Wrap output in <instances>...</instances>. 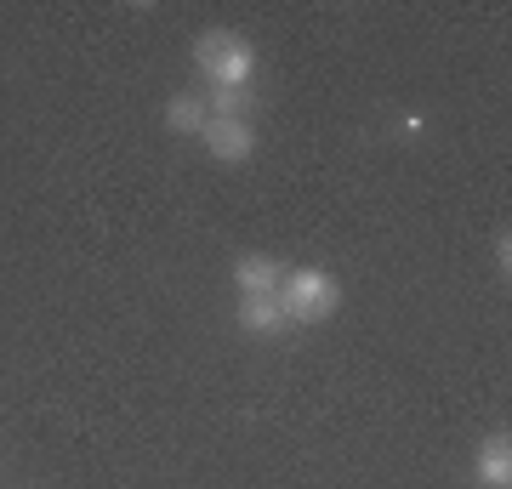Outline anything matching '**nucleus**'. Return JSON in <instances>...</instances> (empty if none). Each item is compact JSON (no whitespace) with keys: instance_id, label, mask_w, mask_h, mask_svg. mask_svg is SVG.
I'll list each match as a JSON object with an SVG mask.
<instances>
[{"instance_id":"nucleus-1","label":"nucleus","mask_w":512,"mask_h":489,"mask_svg":"<svg viewBox=\"0 0 512 489\" xmlns=\"http://www.w3.org/2000/svg\"><path fill=\"white\" fill-rule=\"evenodd\" d=\"M194 69L211 80V86H234V91H251L256 80V46L239 29H205L194 40Z\"/></svg>"},{"instance_id":"nucleus-2","label":"nucleus","mask_w":512,"mask_h":489,"mask_svg":"<svg viewBox=\"0 0 512 489\" xmlns=\"http://www.w3.org/2000/svg\"><path fill=\"white\" fill-rule=\"evenodd\" d=\"M279 308H285L291 325H325V319H336V308H342V285H336V273H325V268H285Z\"/></svg>"},{"instance_id":"nucleus-3","label":"nucleus","mask_w":512,"mask_h":489,"mask_svg":"<svg viewBox=\"0 0 512 489\" xmlns=\"http://www.w3.org/2000/svg\"><path fill=\"white\" fill-rule=\"evenodd\" d=\"M200 143L217 165H245L256 154V126L251 120H205Z\"/></svg>"},{"instance_id":"nucleus-4","label":"nucleus","mask_w":512,"mask_h":489,"mask_svg":"<svg viewBox=\"0 0 512 489\" xmlns=\"http://www.w3.org/2000/svg\"><path fill=\"white\" fill-rule=\"evenodd\" d=\"M234 285L239 296H279V285H285V262L268 251H245L234 262Z\"/></svg>"},{"instance_id":"nucleus-5","label":"nucleus","mask_w":512,"mask_h":489,"mask_svg":"<svg viewBox=\"0 0 512 489\" xmlns=\"http://www.w3.org/2000/svg\"><path fill=\"white\" fill-rule=\"evenodd\" d=\"M234 319H239L245 336H285V330H291V319H285V308H279V296H239Z\"/></svg>"},{"instance_id":"nucleus-6","label":"nucleus","mask_w":512,"mask_h":489,"mask_svg":"<svg viewBox=\"0 0 512 489\" xmlns=\"http://www.w3.org/2000/svg\"><path fill=\"white\" fill-rule=\"evenodd\" d=\"M478 484L484 489H512V438L507 433H490L478 444Z\"/></svg>"},{"instance_id":"nucleus-7","label":"nucleus","mask_w":512,"mask_h":489,"mask_svg":"<svg viewBox=\"0 0 512 489\" xmlns=\"http://www.w3.org/2000/svg\"><path fill=\"white\" fill-rule=\"evenodd\" d=\"M211 109H205L200 91H171L165 97V131H177V137H200Z\"/></svg>"},{"instance_id":"nucleus-8","label":"nucleus","mask_w":512,"mask_h":489,"mask_svg":"<svg viewBox=\"0 0 512 489\" xmlns=\"http://www.w3.org/2000/svg\"><path fill=\"white\" fill-rule=\"evenodd\" d=\"M205 109H211V120H251V91L211 86L205 91Z\"/></svg>"},{"instance_id":"nucleus-9","label":"nucleus","mask_w":512,"mask_h":489,"mask_svg":"<svg viewBox=\"0 0 512 489\" xmlns=\"http://www.w3.org/2000/svg\"><path fill=\"white\" fill-rule=\"evenodd\" d=\"M393 131H399L404 143H416L421 131H427V120H421V114H399V126H393Z\"/></svg>"},{"instance_id":"nucleus-10","label":"nucleus","mask_w":512,"mask_h":489,"mask_svg":"<svg viewBox=\"0 0 512 489\" xmlns=\"http://www.w3.org/2000/svg\"><path fill=\"white\" fill-rule=\"evenodd\" d=\"M495 273H501V279L512 273V239H507V234L495 239Z\"/></svg>"}]
</instances>
